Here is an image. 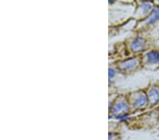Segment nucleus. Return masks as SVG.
Here are the masks:
<instances>
[{
	"label": "nucleus",
	"instance_id": "1",
	"mask_svg": "<svg viewBox=\"0 0 159 140\" xmlns=\"http://www.w3.org/2000/svg\"><path fill=\"white\" fill-rule=\"evenodd\" d=\"M149 59H151L153 62H156L159 60V54L157 52H152L151 54H150Z\"/></svg>",
	"mask_w": 159,
	"mask_h": 140
},
{
	"label": "nucleus",
	"instance_id": "2",
	"mask_svg": "<svg viewBox=\"0 0 159 140\" xmlns=\"http://www.w3.org/2000/svg\"><path fill=\"white\" fill-rule=\"evenodd\" d=\"M152 99L155 101H157L159 99V92L158 90H155L152 92Z\"/></svg>",
	"mask_w": 159,
	"mask_h": 140
},
{
	"label": "nucleus",
	"instance_id": "3",
	"mask_svg": "<svg viewBox=\"0 0 159 140\" xmlns=\"http://www.w3.org/2000/svg\"><path fill=\"white\" fill-rule=\"evenodd\" d=\"M158 19H159V7H158V8L156 9V12H154V14H153V18L151 19V21H155V20Z\"/></svg>",
	"mask_w": 159,
	"mask_h": 140
}]
</instances>
